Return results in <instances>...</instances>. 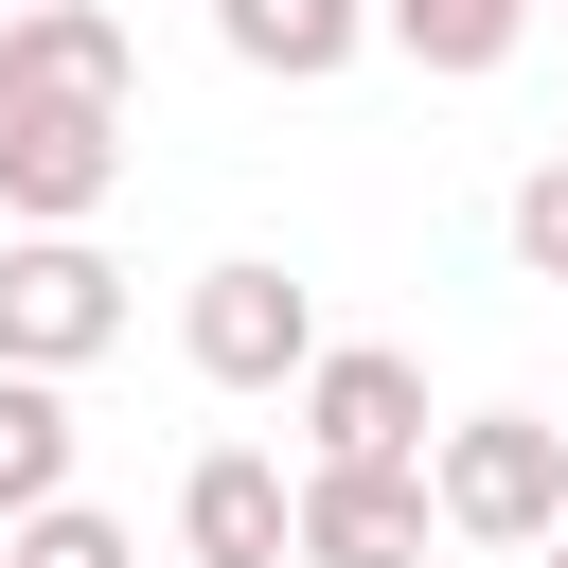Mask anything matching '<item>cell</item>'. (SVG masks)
<instances>
[{
  "instance_id": "3957f363",
  "label": "cell",
  "mask_w": 568,
  "mask_h": 568,
  "mask_svg": "<svg viewBox=\"0 0 568 568\" xmlns=\"http://www.w3.org/2000/svg\"><path fill=\"white\" fill-rule=\"evenodd\" d=\"M124 337V266L89 231H18L0 248V373H89Z\"/></svg>"
},
{
  "instance_id": "ba28073f",
  "label": "cell",
  "mask_w": 568,
  "mask_h": 568,
  "mask_svg": "<svg viewBox=\"0 0 568 568\" xmlns=\"http://www.w3.org/2000/svg\"><path fill=\"white\" fill-rule=\"evenodd\" d=\"M178 550H195V568H302V479H284L266 444H213V462L178 479Z\"/></svg>"
},
{
  "instance_id": "8fae6325",
  "label": "cell",
  "mask_w": 568,
  "mask_h": 568,
  "mask_svg": "<svg viewBox=\"0 0 568 568\" xmlns=\"http://www.w3.org/2000/svg\"><path fill=\"white\" fill-rule=\"evenodd\" d=\"M390 18V53H426V71H497L515 36H532V0H373Z\"/></svg>"
},
{
  "instance_id": "6da1fadb",
  "label": "cell",
  "mask_w": 568,
  "mask_h": 568,
  "mask_svg": "<svg viewBox=\"0 0 568 568\" xmlns=\"http://www.w3.org/2000/svg\"><path fill=\"white\" fill-rule=\"evenodd\" d=\"M426 497H444V532H479V550H550V515H568V426H550V408H462V426L426 444Z\"/></svg>"
},
{
  "instance_id": "7a4b0ae2",
  "label": "cell",
  "mask_w": 568,
  "mask_h": 568,
  "mask_svg": "<svg viewBox=\"0 0 568 568\" xmlns=\"http://www.w3.org/2000/svg\"><path fill=\"white\" fill-rule=\"evenodd\" d=\"M178 355H195L213 390H302V373H320V302H302L266 248H231V266H195V302H178Z\"/></svg>"
},
{
  "instance_id": "9c48e42d",
  "label": "cell",
  "mask_w": 568,
  "mask_h": 568,
  "mask_svg": "<svg viewBox=\"0 0 568 568\" xmlns=\"http://www.w3.org/2000/svg\"><path fill=\"white\" fill-rule=\"evenodd\" d=\"M213 36H231V71H284V89H320V71H355L390 18H373V0H213Z\"/></svg>"
},
{
  "instance_id": "30bf717a",
  "label": "cell",
  "mask_w": 568,
  "mask_h": 568,
  "mask_svg": "<svg viewBox=\"0 0 568 568\" xmlns=\"http://www.w3.org/2000/svg\"><path fill=\"white\" fill-rule=\"evenodd\" d=\"M71 497V373H0V532Z\"/></svg>"
},
{
  "instance_id": "5b68a950",
  "label": "cell",
  "mask_w": 568,
  "mask_h": 568,
  "mask_svg": "<svg viewBox=\"0 0 568 568\" xmlns=\"http://www.w3.org/2000/svg\"><path fill=\"white\" fill-rule=\"evenodd\" d=\"M124 195V106H0V213L18 231H89Z\"/></svg>"
},
{
  "instance_id": "7c38bea8",
  "label": "cell",
  "mask_w": 568,
  "mask_h": 568,
  "mask_svg": "<svg viewBox=\"0 0 568 568\" xmlns=\"http://www.w3.org/2000/svg\"><path fill=\"white\" fill-rule=\"evenodd\" d=\"M0 568H142V550H124V515L53 497V515H18V532H0Z\"/></svg>"
},
{
  "instance_id": "4fadbf2b",
  "label": "cell",
  "mask_w": 568,
  "mask_h": 568,
  "mask_svg": "<svg viewBox=\"0 0 568 568\" xmlns=\"http://www.w3.org/2000/svg\"><path fill=\"white\" fill-rule=\"evenodd\" d=\"M515 266H532V284H568V160H532V178H515Z\"/></svg>"
},
{
  "instance_id": "52a82bcc",
  "label": "cell",
  "mask_w": 568,
  "mask_h": 568,
  "mask_svg": "<svg viewBox=\"0 0 568 568\" xmlns=\"http://www.w3.org/2000/svg\"><path fill=\"white\" fill-rule=\"evenodd\" d=\"M124 89H142V53H124L106 0H18L0 18V106H124Z\"/></svg>"
},
{
  "instance_id": "5bb4252c",
  "label": "cell",
  "mask_w": 568,
  "mask_h": 568,
  "mask_svg": "<svg viewBox=\"0 0 568 568\" xmlns=\"http://www.w3.org/2000/svg\"><path fill=\"white\" fill-rule=\"evenodd\" d=\"M550 568H568V515H550Z\"/></svg>"
},
{
  "instance_id": "8992f818",
  "label": "cell",
  "mask_w": 568,
  "mask_h": 568,
  "mask_svg": "<svg viewBox=\"0 0 568 568\" xmlns=\"http://www.w3.org/2000/svg\"><path fill=\"white\" fill-rule=\"evenodd\" d=\"M426 462H302V568H426Z\"/></svg>"
},
{
  "instance_id": "277c9868",
  "label": "cell",
  "mask_w": 568,
  "mask_h": 568,
  "mask_svg": "<svg viewBox=\"0 0 568 568\" xmlns=\"http://www.w3.org/2000/svg\"><path fill=\"white\" fill-rule=\"evenodd\" d=\"M444 426H426V373L390 355V337H320V373H302V462H426Z\"/></svg>"
}]
</instances>
